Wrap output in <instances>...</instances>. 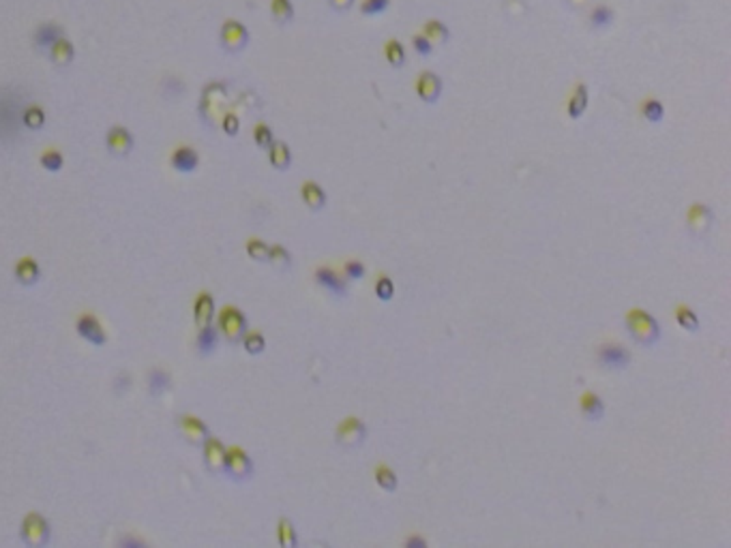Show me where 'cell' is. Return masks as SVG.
Masks as SVG:
<instances>
[{"instance_id": "obj_2", "label": "cell", "mask_w": 731, "mask_h": 548, "mask_svg": "<svg viewBox=\"0 0 731 548\" xmlns=\"http://www.w3.org/2000/svg\"><path fill=\"white\" fill-rule=\"evenodd\" d=\"M215 326H217L221 338H225V342H230V345H236V342H240L242 334H245L247 328H249L247 315L242 313L238 306H234V304H225L221 308V311L217 313Z\"/></svg>"}, {"instance_id": "obj_44", "label": "cell", "mask_w": 731, "mask_h": 548, "mask_svg": "<svg viewBox=\"0 0 731 548\" xmlns=\"http://www.w3.org/2000/svg\"><path fill=\"white\" fill-rule=\"evenodd\" d=\"M412 48H414V52H419L421 56H429L433 52V43L425 37V34H414V37H412Z\"/></svg>"}, {"instance_id": "obj_8", "label": "cell", "mask_w": 731, "mask_h": 548, "mask_svg": "<svg viewBox=\"0 0 731 548\" xmlns=\"http://www.w3.org/2000/svg\"><path fill=\"white\" fill-rule=\"evenodd\" d=\"M599 364L609 368V370H622L631 364V352L626 349L620 342H603L599 347Z\"/></svg>"}, {"instance_id": "obj_46", "label": "cell", "mask_w": 731, "mask_h": 548, "mask_svg": "<svg viewBox=\"0 0 731 548\" xmlns=\"http://www.w3.org/2000/svg\"><path fill=\"white\" fill-rule=\"evenodd\" d=\"M405 546H408V548H423V546H427V542H425L421 535H414V538H408V540H405Z\"/></svg>"}, {"instance_id": "obj_25", "label": "cell", "mask_w": 731, "mask_h": 548, "mask_svg": "<svg viewBox=\"0 0 731 548\" xmlns=\"http://www.w3.org/2000/svg\"><path fill=\"white\" fill-rule=\"evenodd\" d=\"M20 120H22V127H24V129H28V131H39V129L46 127V110H43L41 106H34V103H32V106H28V108L22 110Z\"/></svg>"}, {"instance_id": "obj_29", "label": "cell", "mask_w": 731, "mask_h": 548, "mask_svg": "<svg viewBox=\"0 0 731 548\" xmlns=\"http://www.w3.org/2000/svg\"><path fill=\"white\" fill-rule=\"evenodd\" d=\"M240 342H242V347H245V352L251 354V356H258V354H262L266 349V338H264V334L260 330H249L247 328V332L242 334Z\"/></svg>"}, {"instance_id": "obj_19", "label": "cell", "mask_w": 731, "mask_h": 548, "mask_svg": "<svg viewBox=\"0 0 731 548\" xmlns=\"http://www.w3.org/2000/svg\"><path fill=\"white\" fill-rule=\"evenodd\" d=\"M712 219L714 215L706 203H692L686 212V223L692 233H704L712 225Z\"/></svg>"}, {"instance_id": "obj_35", "label": "cell", "mask_w": 731, "mask_h": 548, "mask_svg": "<svg viewBox=\"0 0 731 548\" xmlns=\"http://www.w3.org/2000/svg\"><path fill=\"white\" fill-rule=\"evenodd\" d=\"M268 261L281 270H288L292 266V255L284 245H272L268 247Z\"/></svg>"}, {"instance_id": "obj_26", "label": "cell", "mask_w": 731, "mask_h": 548, "mask_svg": "<svg viewBox=\"0 0 731 548\" xmlns=\"http://www.w3.org/2000/svg\"><path fill=\"white\" fill-rule=\"evenodd\" d=\"M373 480L377 482V486H380L382 491H387V493H393V491L397 489V484H399L397 473H395L387 463H377V465H375V469H373Z\"/></svg>"}, {"instance_id": "obj_15", "label": "cell", "mask_w": 731, "mask_h": 548, "mask_svg": "<svg viewBox=\"0 0 731 548\" xmlns=\"http://www.w3.org/2000/svg\"><path fill=\"white\" fill-rule=\"evenodd\" d=\"M414 86H416V94H419V99L425 103H436L442 94V80L431 71H423L419 78H416Z\"/></svg>"}, {"instance_id": "obj_14", "label": "cell", "mask_w": 731, "mask_h": 548, "mask_svg": "<svg viewBox=\"0 0 731 548\" xmlns=\"http://www.w3.org/2000/svg\"><path fill=\"white\" fill-rule=\"evenodd\" d=\"M215 319V298L211 291H200L193 300V322L197 328L213 324Z\"/></svg>"}, {"instance_id": "obj_38", "label": "cell", "mask_w": 731, "mask_h": 548, "mask_svg": "<svg viewBox=\"0 0 731 548\" xmlns=\"http://www.w3.org/2000/svg\"><path fill=\"white\" fill-rule=\"evenodd\" d=\"M245 251L253 261H268V245L262 238H249L245 243Z\"/></svg>"}, {"instance_id": "obj_27", "label": "cell", "mask_w": 731, "mask_h": 548, "mask_svg": "<svg viewBox=\"0 0 731 548\" xmlns=\"http://www.w3.org/2000/svg\"><path fill=\"white\" fill-rule=\"evenodd\" d=\"M277 542H279L281 548H294L298 546V538H296V529L292 525L290 519L281 517L277 521Z\"/></svg>"}, {"instance_id": "obj_42", "label": "cell", "mask_w": 731, "mask_h": 548, "mask_svg": "<svg viewBox=\"0 0 731 548\" xmlns=\"http://www.w3.org/2000/svg\"><path fill=\"white\" fill-rule=\"evenodd\" d=\"M391 5V0H363L361 3V13L363 15H377L384 13Z\"/></svg>"}, {"instance_id": "obj_40", "label": "cell", "mask_w": 731, "mask_h": 548, "mask_svg": "<svg viewBox=\"0 0 731 548\" xmlns=\"http://www.w3.org/2000/svg\"><path fill=\"white\" fill-rule=\"evenodd\" d=\"M373 291H375V296H377L380 300L389 302V300L395 296V283H393V279L387 277V274H382V277H380V279L375 281V285H373Z\"/></svg>"}, {"instance_id": "obj_16", "label": "cell", "mask_w": 731, "mask_h": 548, "mask_svg": "<svg viewBox=\"0 0 731 548\" xmlns=\"http://www.w3.org/2000/svg\"><path fill=\"white\" fill-rule=\"evenodd\" d=\"M46 52H48L50 62H52L54 66H58V68H67L69 64L74 62V58H76V48H74L71 41L64 39V34H62L60 39H56Z\"/></svg>"}, {"instance_id": "obj_43", "label": "cell", "mask_w": 731, "mask_h": 548, "mask_svg": "<svg viewBox=\"0 0 731 548\" xmlns=\"http://www.w3.org/2000/svg\"><path fill=\"white\" fill-rule=\"evenodd\" d=\"M221 129H223V133L230 135V137L238 135V131H240V120H238V116L232 114V112H225V114L221 116Z\"/></svg>"}, {"instance_id": "obj_6", "label": "cell", "mask_w": 731, "mask_h": 548, "mask_svg": "<svg viewBox=\"0 0 731 548\" xmlns=\"http://www.w3.org/2000/svg\"><path fill=\"white\" fill-rule=\"evenodd\" d=\"M365 437H367V426L361 418H354V416L343 418L335 431V439L343 448H358L365 441Z\"/></svg>"}, {"instance_id": "obj_17", "label": "cell", "mask_w": 731, "mask_h": 548, "mask_svg": "<svg viewBox=\"0 0 731 548\" xmlns=\"http://www.w3.org/2000/svg\"><path fill=\"white\" fill-rule=\"evenodd\" d=\"M219 340H221V334H219L215 324L202 326V328H197V336H195V352L202 358L211 356L219 347Z\"/></svg>"}, {"instance_id": "obj_30", "label": "cell", "mask_w": 731, "mask_h": 548, "mask_svg": "<svg viewBox=\"0 0 731 548\" xmlns=\"http://www.w3.org/2000/svg\"><path fill=\"white\" fill-rule=\"evenodd\" d=\"M676 322H678L680 328H684L686 332H697V330H699V317H697V313H695L692 308L686 306V304H678V306H676Z\"/></svg>"}, {"instance_id": "obj_24", "label": "cell", "mask_w": 731, "mask_h": 548, "mask_svg": "<svg viewBox=\"0 0 731 548\" xmlns=\"http://www.w3.org/2000/svg\"><path fill=\"white\" fill-rule=\"evenodd\" d=\"M587 101H590V96H587V86L579 82V84L573 88V94H571V99H569V103H566L569 118H573V120L581 118L583 112L587 110Z\"/></svg>"}, {"instance_id": "obj_11", "label": "cell", "mask_w": 731, "mask_h": 548, "mask_svg": "<svg viewBox=\"0 0 731 548\" xmlns=\"http://www.w3.org/2000/svg\"><path fill=\"white\" fill-rule=\"evenodd\" d=\"M179 431L185 437V441H189L191 445H202V441L211 435L208 424L193 414H183L179 418Z\"/></svg>"}, {"instance_id": "obj_33", "label": "cell", "mask_w": 731, "mask_h": 548, "mask_svg": "<svg viewBox=\"0 0 731 548\" xmlns=\"http://www.w3.org/2000/svg\"><path fill=\"white\" fill-rule=\"evenodd\" d=\"M641 114H643V118L648 122L656 124V122L663 120V116H665V106L658 99H646L641 103Z\"/></svg>"}, {"instance_id": "obj_5", "label": "cell", "mask_w": 731, "mask_h": 548, "mask_svg": "<svg viewBox=\"0 0 731 548\" xmlns=\"http://www.w3.org/2000/svg\"><path fill=\"white\" fill-rule=\"evenodd\" d=\"M219 43L228 54H238L249 43V30L238 20H225L219 28Z\"/></svg>"}, {"instance_id": "obj_31", "label": "cell", "mask_w": 731, "mask_h": 548, "mask_svg": "<svg viewBox=\"0 0 731 548\" xmlns=\"http://www.w3.org/2000/svg\"><path fill=\"white\" fill-rule=\"evenodd\" d=\"M270 13H272L274 22H279V24L292 22L294 20L292 0H270Z\"/></svg>"}, {"instance_id": "obj_23", "label": "cell", "mask_w": 731, "mask_h": 548, "mask_svg": "<svg viewBox=\"0 0 731 548\" xmlns=\"http://www.w3.org/2000/svg\"><path fill=\"white\" fill-rule=\"evenodd\" d=\"M266 152H268V163H270L277 171L290 169V165H292V150H290V146H288L286 142L274 140V142L266 148Z\"/></svg>"}, {"instance_id": "obj_22", "label": "cell", "mask_w": 731, "mask_h": 548, "mask_svg": "<svg viewBox=\"0 0 731 548\" xmlns=\"http://www.w3.org/2000/svg\"><path fill=\"white\" fill-rule=\"evenodd\" d=\"M300 199L305 201V206L309 210H322L326 206V193L324 189L313 182V180H307L300 185Z\"/></svg>"}, {"instance_id": "obj_34", "label": "cell", "mask_w": 731, "mask_h": 548, "mask_svg": "<svg viewBox=\"0 0 731 548\" xmlns=\"http://www.w3.org/2000/svg\"><path fill=\"white\" fill-rule=\"evenodd\" d=\"M611 22H613V11H611L609 7L599 5V7L592 9V13H590V26L594 28V30H605L607 26H611Z\"/></svg>"}, {"instance_id": "obj_3", "label": "cell", "mask_w": 731, "mask_h": 548, "mask_svg": "<svg viewBox=\"0 0 731 548\" xmlns=\"http://www.w3.org/2000/svg\"><path fill=\"white\" fill-rule=\"evenodd\" d=\"M20 538L30 548H41L52 538V527L39 512H28L20 523Z\"/></svg>"}, {"instance_id": "obj_21", "label": "cell", "mask_w": 731, "mask_h": 548, "mask_svg": "<svg viewBox=\"0 0 731 548\" xmlns=\"http://www.w3.org/2000/svg\"><path fill=\"white\" fill-rule=\"evenodd\" d=\"M64 34L62 26L56 24V22H43L41 26H37V30H34L32 34V43L37 50H48L56 39H60Z\"/></svg>"}, {"instance_id": "obj_1", "label": "cell", "mask_w": 731, "mask_h": 548, "mask_svg": "<svg viewBox=\"0 0 731 548\" xmlns=\"http://www.w3.org/2000/svg\"><path fill=\"white\" fill-rule=\"evenodd\" d=\"M624 324L629 334L633 336V340L639 342V345H654L660 338V326L656 317L643 311V308H631V311L624 315Z\"/></svg>"}, {"instance_id": "obj_36", "label": "cell", "mask_w": 731, "mask_h": 548, "mask_svg": "<svg viewBox=\"0 0 731 548\" xmlns=\"http://www.w3.org/2000/svg\"><path fill=\"white\" fill-rule=\"evenodd\" d=\"M384 56H387L389 64H393L395 68H399V66H403V62H405V48H403L397 39H391V41H387V45H384Z\"/></svg>"}, {"instance_id": "obj_10", "label": "cell", "mask_w": 731, "mask_h": 548, "mask_svg": "<svg viewBox=\"0 0 731 548\" xmlns=\"http://www.w3.org/2000/svg\"><path fill=\"white\" fill-rule=\"evenodd\" d=\"M106 148L112 157L125 159L129 157V152L133 150V135L127 127L123 124H114L108 129L106 133Z\"/></svg>"}, {"instance_id": "obj_39", "label": "cell", "mask_w": 731, "mask_h": 548, "mask_svg": "<svg viewBox=\"0 0 731 548\" xmlns=\"http://www.w3.org/2000/svg\"><path fill=\"white\" fill-rule=\"evenodd\" d=\"M253 142H256V146L262 148V150H266V148L274 142L272 129H270L266 122H258V124L253 127Z\"/></svg>"}, {"instance_id": "obj_18", "label": "cell", "mask_w": 731, "mask_h": 548, "mask_svg": "<svg viewBox=\"0 0 731 548\" xmlns=\"http://www.w3.org/2000/svg\"><path fill=\"white\" fill-rule=\"evenodd\" d=\"M13 274H15V281H18L20 285L30 287V285H34V283H37V281L41 279V266L37 264V259H32V257L26 255V257H22V259L15 264Z\"/></svg>"}, {"instance_id": "obj_20", "label": "cell", "mask_w": 731, "mask_h": 548, "mask_svg": "<svg viewBox=\"0 0 731 548\" xmlns=\"http://www.w3.org/2000/svg\"><path fill=\"white\" fill-rule=\"evenodd\" d=\"M579 407H581L583 418L590 420V422H597V420H601V418L605 416V403H603V398H601L597 392H592V390H585V392L581 394Z\"/></svg>"}, {"instance_id": "obj_12", "label": "cell", "mask_w": 731, "mask_h": 548, "mask_svg": "<svg viewBox=\"0 0 731 548\" xmlns=\"http://www.w3.org/2000/svg\"><path fill=\"white\" fill-rule=\"evenodd\" d=\"M313 277H316V283L324 289H328L333 296H339L343 298L347 294V279L343 277V274H339L337 270L328 268V266H320L316 268V272H313Z\"/></svg>"}, {"instance_id": "obj_13", "label": "cell", "mask_w": 731, "mask_h": 548, "mask_svg": "<svg viewBox=\"0 0 731 548\" xmlns=\"http://www.w3.org/2000/svg\"><path fill=\"white\" fill-rule=\"evenodd\" d=\"M169 163H172L174 169L181 171V174H191V171H195L197 165H200V154H197L195 148H191L187 144H181V146H176L172 150Z\"/></svg>"}, {"instance_id": "obj_37", "label": "cell", "mask_w": 731, "mask_h": 548, "mask_svg": "<svg viewBox=\"0 0 731 548\" xmlns=\"http://www.w3.org/2000/svg\"><path fill=\"white\" fill-rule=\"evenodd\" d=\"M39 163L46 171H60L62 165H64V159H62V152L56 150V148H48L41 152L39 157Z\"/></svg>"}, {"instance_id": "obj_7", "label": "cell", "mask_w": 731, "mask_h": 548, "mask_svg": "<svg viewBox=\"0 0 731 548\" xmlns=\"http://www.w3.org/2000/svg\"><path fill=\"white\" fill-rule=\"evenodd\" d=\"M202 459H204V465L206 469L219 475L223 473V461H225V443L219 439V437H213L208 435L204 441H202Z\"/></svg>"}, {"instance_id": "obj_28", "label": "cell", "mask_w": 731, "mask_h": 548, "mask_svg": "<svg viewBox=\"0 0 731 548\" xmlns=\"http://www.w3.org/2000/svg\"><path fill=\"white\" fill-rule=\"evenodd\" d=\"M169 386H172V377H169V373L165 368H159V366L151 368V373H148V390H151L153 396L163 394Z\"/></svg>"}, {"instance_id": "obj_9", "label": "cell", "mask_w": 731, "mask_h": 548, "mask_svg": "<svg viewBox=\"0 0 731 548\" xmlns=\"http://www.w3.org/2000/svg\"><path fill=\"white\" fill-rule=\"evenodd\" d=\"M76 330H78V334H80L86 342H90V345H95V347H101V345H106V342H108L106 330H103L99 317L92 315V313H82V315L76 319Z\"/></svg>"}, {"instance_id": "obj_45", "label": "cell", "mask_w": 731, "mask_h": 548, "mask_svg": "<svg viewBox=\"0 0 731 548\" xmlns=\"http://www.w3.org/2000/svg\"><path fill=\"white\" fill-rule=\"evenodd\" d=\"M352 3H354V0H328V5H330L335 11H345V9H350V7H352Z\"/></svg>"}, {"instance_id": "obj_32", "label": "cell", "mask_w": 731, "mask_h": 548, "mask_svg": "<svg viewBox=\"0 0 731 548\" xmlns=\"http://www.w3.org/2000/svg\"><path fill=\"white\" fill-rule=\"evenodd\" d=\"M425 37L431 41V43H446L448 41V28L440 22V20H429L425 26H423V32Z\"/></svg>"}, {"instance_id": "obj_4", "label": "cell", "mask_w": 731, "mask_h": 548, "mask_svg": "<svg viewBox=\"0 0 731 548\" xmlns=\"http://www.w3.org/2000/svg\"><path fill=\"white\" fill-rule=\"evenodd\" d=\"M223 473L234 480V482H247L253 475V461L251 456L240 448V445H230L225 448V461H223Z\"/></svg>"}, {"instance_id": "obj_41", "label": "cell", "mask_w": 731, "mask_h": 548, "mask_svg": "<svg viewBox=\"0 0 731 548\" xmlns=\"http://www.w3.org/2000/svg\"><path fill=\"white\" fill-rule=\"evenodd\" d=\"M365 274H367L365 264L358 261V259H350V261L343 264V277H345L347 281H361V279L365 277Z\"/></svg>"}]
</instances>
